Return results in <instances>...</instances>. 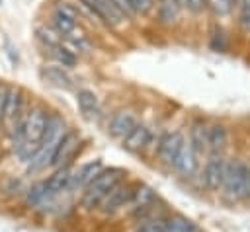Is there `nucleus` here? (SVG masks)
I'll use <instances>...</instances> for the list:
<instances>
[{"label": "nucleus", "mask_w": 250, "mask_h": 232, "mask_svg": "<svg viewBox=\"0 0 250 232\" xmlns=\"http://www.w3.org/2000/svg\"><path fill=\"white\" fill-rule=\"evenodd\" d=\"M64 133H66V121H64L61 115H57V113L49 115V121H47L43 138H41V142H39V148H37V152L33 154V158L25 164L27 175L41 174L43 170H47V168L51 166L55 148H57V144H59V140L62 138Z\"/></svg>", "instance_id": "1"}, {"label": "nucleus", "mask_w": 250, "mask_h": 232, "mask_svg": "<svg viewBox=\"0 0 250 232\" xmlns=\"http://www.w3.org/2000/svg\"><path fill=\"white\" fill-rule=\"evenodd\" d=\"M127 175L125 170L121 168H104L88 185L86 189L80 193V199H78V207L80 211L88 213V214H94L100 207V203L104 201V197L119 183L123 181Z\"/></svg>", "instance_id": "2"}, {"label": "nucleus", "mask_w": 250, "mask_h": 232, "mask_svg": "<svg viewBox=\"0 0 250 232\" xmlns=\"http://www.w3.org/2000/svg\"><path fill=\"white\" fill-rule=\"evenodd\" d=\"M221 193L227 201H248L250 199V166L242 160H229Z\"/></svg>", "instance_id": "3"}, {"label": "nucleus", "mask_w": 250, "mask_h": 232, "mask_svg": "<svg viewBox=\"0 0 250 232\" xmlns=\"http://www.w3.org/2000/svg\"><path fill=\"white\" fill-rule=\"evenodd\" d=\"M133 187H135L133 181H127V179L119 181V183L104 197V201L100 203L96 214L102 216V218H111V216H115V214H121L123 209H125V205L129 203V197H131V193H133Z\"/></svg>", "instance_id": "4"}, {"label": "nucleus", "mask_w": 250, "mask_h": 232, "mask_svg": "<svg viewBox=\"0 0 250 232\" xmlns=\"http://www.w3.org/2000/svg\"><path fill=\"white\" fill-rule=\"evenodd\" d=\"M186 142V136L182 131H170V133H164L158 140V146H156V160L158 164L166 166V168H174L176 160H178V154L182 150Z\"/></svg>", "instance_id": "5"}, {"label": "nucleus", "mask_w": 250, "mask_h": 232, "mask_svg": "<svg viewBox=\"0 0 250 232\" xmlns=\"http://www.w3.org/2000/svg\"><path fill=\"white\" fill-rule=\"evenodd\" d=\"M156 201H158V195H156V191L150 185H146V183H135L133 193L129 197V203L125 205V209H123L121 214L131 220L137 214H141L143 211H146L152 205H156Z\"/></svg>", "instance_id": "6"}, {"label": "nucleus", "mask_w": 250, "mask_h": 232, "mask_svg": "<svg viewBox=\"0 0 250 232\" xmlns=\"http://www.w3.org/2000/svg\"><path fill=\"white\" fill-rule=\"evenodd\" d=\"M227 162L229 160L225 158V154H207V160L201 172V183L207 191H221Z\"/></svg>", "instance_id": "7"}, {"label": "nucleus", "mask_w": 250, "mask_h": 232, "mask_svg": "<svg viewBox=\"0 0 250 232\" xmlns=\"http://www.w3.org/2000/svg\"><path fill=\"white\" fill-rule=\"evenodd\" d=\"M82 144V136L78 131H66L62 135V138L59 140L57 148H55V154H53V160H51V166L49 168H62V166H68L72 164V158L74 154L78 152Z\"/></svg>", "instance_id": "8"}, {"label": "nucleus", "mask_w": 250, "mask_h": 232, "mask_svg": "<svg viewBox=\"0 0 250 232\" xmlns=\"http://www.w3.org/2000/svg\"><path fill=\"white\" fill-rule=\"evenodd\" d=\"M23 94L20 88L8 86L6 90V101H4V129L8 135L21 123L23 119Z\"/></svg>", "instance_id": "9"}, {"label": "nucleus", "mask_w": 250, "mask_h": 232, "mask_svg": "<svg viewBox=\"0 0 250 232\" xmlns=\"http://www.w3.org/2000/svg\"><path fill=\"white\" fill-rule=\"evenodd\" d=\"M80 4L94 16L98 18L102 23H105L107 27H117L123 23V16L111 6L109 0H80Z\"/></svg>", "instance_id": "10"}, {"label": "nucleus", "mask_w": 250, "mask_h": 232, "mask_svg": "<svg viewBox=\"0 0 250 232\" xmlns=\"http://www.w3.org/2000/svg\"><path fill=\"white\" fill-rule=\"evenodd\" d=\"M104 170V164L102 160H92V162H86V164H80L78 168L72 170V175H70V183H68V189L66 193H76V191H84L86 185Z\"/></svg>", "instance_id": "11"}, {"label": "nucleus", "mask_w": 250, "mask_h": 232, "mask_svg": "<svg viewBox=\"0 0 250 232\" xmlns=\"http://www.w3.org/2000/svg\"><path fill=\"white\" fill-rule=\"evenodd\" d=\"M137 123H139V121H137L135 111H131V109H119V111H115V113L109 117V121H107V133H109L113 138L123 140V138L135 129Z\"/></svg>", "instance_id": "12"}, {"label": "nucleus", "mask_w": 250, "mask_h": 232, "mask_svg": "<svg viewBox=\"0 0 250 232\" xmlns=\"http://www.w3.org/2000/svg\"><path fill=\"white\" fill-rule=\"evenodd\" d=\"M150 138H152V133L150 129L145 125V123H137L135 129L121 140L123 148L131 154H141L143 150H146V146L150 144Z\"/></svg>", "instance_id": "13"}, {"label": "nucleus", "mask_w": 250, "mask_h": 232, "mask_svg": "<svg viewBox=\"0 0 250 232\" xmlns=\"http://www.w3.org/2000/svg\"><path fill=\"white\" fill-rule=\"evenodd\" d=\"M76 105H78V109H80V113H82V117L86 121H90V123L100 121L102 107H100L98 96L92 90H86V88L84 90H78L76 92Z\"/></svg>", "instance_id": "14"}, {"label": "nucleus", "mask_w": 250, "mask_h": 232, "mask_svg": "<svg viewBox=\"0 0 250 232\" xmlns=\"http://www.w3.org/2000/svg\"><path fill=\"white\" fill-rule=\"evenodd\" d=\"M197 168H199V158H197V154L191 150V146H189L188 140H186L172 170H174L178 175H182V177H193V175L197 174Z\"/></svg>", "instance_id": "15"}, {"label": "nucleus", "mask_w": 250, "mask_h": 232, "mask_svg": "<svg viewBox=\"0 0 250 232\" xmlns=\"http://www.w3.org/2000/svg\"><path fill=\"white\" fill-rule=\"evenodd\" d=\"M51 199H53V197H51V193H49V189H47V181H45V179H39V181L27 185V189H25V193H23V197H21L23 207L29 209V211H35V209L43 207V205H45L47 201H51Z\"/></svg>", "instance_id": "16"}, {"label": "nucleus", "mask_w": 250, "mask_h": 232, "mask_svg": "<svg viewBox=\"0 0 250 232\" xmlns=\"http://www.w3.org/2000/svg\"><path fill=\"white\" fill-rule=\"evenodd\" d=\"M186 140L197 154V158H203V154H207V123L201 119H193L189 125V136Z\"/></svg>", "instance_id": "17"}, {"label": "nucleus", "mask_w": 250, "mask_h": 232, "mask_svg": "<svg viewBox=\"0 0 250 232\" xmlns=\"http://www.w3.org/2000/svg\"><path fill=\"white\" fill-rule=\"evenodd\" d=\"M39 76L45 84L49 86H55L59 90H72L74 84H72V78L70 74L62 68V66H43L39 70Z\"/></svg>", "instance_id": "18"}, {"label": "nucleus", "mask_w": 250, "mask_h": 232, "mask_svg": "<svg viewBox=\"0 0 250 232\" xmlns=\"http://www.w3.org/2000/svg\"><path fill=\"white\" fill-rule=\"evenodd\" d=\"M72 170H74L72 164H68V166H62V168H55V170L51 172V175L45 177L47 189H49L51 197H57V195H61V193H66L68 183H70Z\"/></svg>", "instance_id": "19"}, {"label": "nucleus", "mask_w": 250, "mask_h": 232, "mask_svg": "<svg viewBox=\"0 0 250 232\" xmlns=\"http://www.w3.org/2000/svg\"><path fill=\"white\" fill-rule=\"evenodd\" d=\"M162 232H203V230L191 218H188L180 213H168L164 218Z\"/></svg>", "instance_id": "20"}, {"label": "nucleus", "mask_w": 250, "mask_h": 232, "mask_svg": "<svg viewBox=\"0 0 250 232\" xmlns=\"http://www.w3.org/2000/svg\"><path fill=\"white\" fill-rule=\"evenodd\" d=\"M229 142V133L225 125L215 123L207 127V154H223Z\"/></svg>", "instance_id": "21"}, {"label": "nucleus", "mask_w": 250, "mask_h": 232, "mask_svg": "<svg viewBox=\"0 0 250 232\" xmlns=\"http://www.w3.org/2000/svg\"><path fill=\"white\" fill-rule=\"evenodd\" d=\"M182 10H184L182 0H160L158 2V12H156L158 21L164 23V25H172L180 19Z\"/></svg>", "instance_id": "22"}, {"label": "nucleus", "mask_w": 250, "mask_h": 232, "mask_svg": "<svg viewBox=\"0 0 250 232\" xmlns=\"http://www.w3.org/2000/svg\"><path fill=\"white\" fill-rule=\"evenodd\" d=\"M51 27L61 35V37H68L72 31H76L78 21H74L72 18L61 14V12H53L51 16Z\"/></svg>", "instance_id": "23"}, {"label": "nucleus", "mask_w": 250, "mask_h": 232, "mask_svg": "<svg viewBox=\"0 0 250 232\" xmlns=\"http://www.w3.org/2000/svg\"><path fill=\"white\" fill-rule=\"evenodd\" d=\"M35 37L47 49H55V47L62 45V37L51 25H39V27H35Z\"/></svg>", "instance_id": "24"}, {"label": "nucleus", "mask_w": 250, "mask_h": 232, "mask_svg": "<svg viewBox=\"0 0 250 232\" xmlns=\"http://www.w3.org/2000/svg\"><path fill=\"white\" fill-rule=\"evenodd\" d=\"M164 218H166V214L152 216V218H146V220H141V222H133L131 232H162Z\"/></svg>", "instance_id": "25"}, {"label": "nucleus", "mask_w": 250, "mask_h": 232, "mask_svg": "<svg viewBox=\"0 0 250 232\" xmlns=\"http://www.w3.org/2000/svg\"><path fill=\"white\" fill-rule=\"evenodd\" d=\"M25 185H23V181L20 179V177H8V179H4V183H2V195H6V197H23V193H25Z\"/></svg>", "instance_id": "26"}, {"label": "nucleus", "mask_w": 250, "mask_h": 232, "mask_svg": "<svg viewBox=\"0 0 250 232\" xmlns=\"http://www.w3.org/2000/svg\"><path fill=\"white\" fill-rule=\"evenodd\" d=\"M51 55L59 60V66H74V62H76L74 53H72V51H68V49H66V47H62V45H59V47L51 49Z\"/></svg>", "instance_id": "27"}, {"label": "nucleus", "mask_w": 250, "mask_h": 232, "mask_svg": "<svg viewBox=\"0 0 250 232\" xmlns=\"http://www.w3.org/2000/svg\"><path fill=\"white\" fill-rule=\"evenodd\" d=\"M205 4L211 8V12L219 18H225L232 12V6H234V0H205Z\"/></svg>", "instance_id": "28"}, {"label": "nucleus", "mask_w": 250, "mask_h": 232, "mask_svg": "<svg viewBox=\"0 0 250 232\" xmlns=\"http://www.w3.org/2000/svg\"><path fill=\"white\" fill-rule=\"evenodd\" d=\"M127 2L133 8L135 16H146L154 8V0H127Z\"/></svg>", "instance_id": "29"}, {"label": "nucleus", "mask_w": 250, "mask_h": 232, "mask_svg": "<svg viewBox=\"0 0 250 232\" xmlns=\"http://www.w3.org/2000/svg\"><path fill=\"white\" fill-rule=\"evenodd\" d=\"M55 12H61V14L68 16V18H72L74 21H78V19H80V14H78V6L70 4V2H59V4H55Z\"/></svg>", "instance_id": "30"}, {"label": "nucleus", "mask_w": 250, "mask_h": 232, "mask_svg": "<svg viewBox=\"0 0 250 232\" xmlns=\"http://www.w3.org/2000/svg\"><path fill=\"white\" fill-rule=\"evenodd\" d=\"M238 23L244 31H250V0L240 2V14H238Z\"/></svg>", "instance_id": "31"}, {"label": "nucleus", "mask_w": 250, "mask_h": 232, "mask_svg": "<svg viewBox=\"0 0 250 232\" xmlns=\"http://www.w3.org/2000/svg\"><path fill=\"white\" fill-rule=\"evenodd\" d=\"M111 2V6L125 18V19H129V18H135V12H133V8L129 6V2L127 0H109Z\"/></svg>", "instance_id": "32"}, {"label": "nucleus", "mask_w": 250, "mask_h": 232, "mask_svg": "<svg viewBox=\"0 0 250 232\" xmlns=\"http://www.w3.org/2000/svg\"><path fill=\"white\" fill-rule=\"evenodd\" d=\"M182 6L186 10H189L191 14H199V12H203V8L207 4H205V0H182Z\"/></svg>", "instance_id": "33"}, {"label": "nucleus", "mask_w": 250, "mask_h": 232, "mask_svg": "<svg viewBox=\"0 0 250 232\" xmlns=\"http://www.w3.org/2000/svg\"><path fill=\"white\" fill-rule=\"evenodd\" d=\"M4 47H6V55H8V58L16 64V62H18V49L12 45V41H10L8 37H4Z\"/></svg>", "instance_id": "34"}, {"label": "nucleus", "mask_w": 250, "mask_h": 232, "mask_svg": "<svg viewBox=\"0 0 250 232\" xmlns=\"http://www.w3.org/2000/svg\"><path fill=\"white\" fill-rule=\"evenodd\" d=\"M8 86H0V129H4V101H6Z\"/></svg>", "instance_id": "35"}, {"label": "nucleus", "mask_w": 250, "mask_h": 232, "mask_svg": "<svg viewBox=\"0 0 250 232\" xmlns=\"http://www.w3.org/2000/svg\"><path fill=\"white\" fill-rule=\"evenodd\" d=\"M158 2H160V0H158Z\"/></svg>", "instance_id": "36"}]
</instances>
